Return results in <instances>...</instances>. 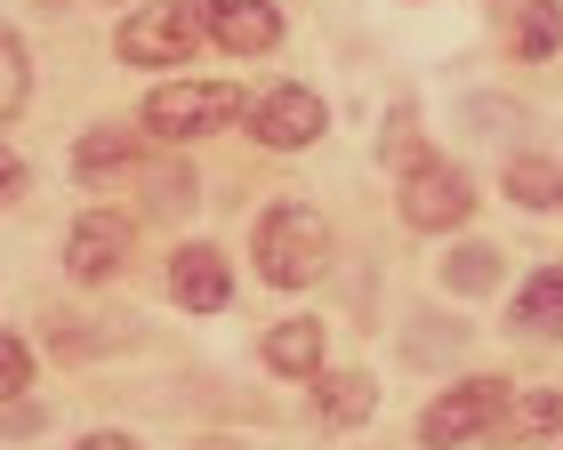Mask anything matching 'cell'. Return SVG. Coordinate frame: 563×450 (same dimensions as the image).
Wrapping results in <instances>:
<instances>
[{
    "mask_svg": "<svg viewBox=\"0 0 563 450\" xmlns=\"http://www.w3.org/2000/svg\"><path fill=\"white\" fill-rule=\"evenodd\" d=\"M258 273L274 290H306L330 273V225L306 210V202H282L258 217Z\"/></svg>",
    "mask_w": 563,
    "mask_h": 450,
    "instance_id": "cell-1",
    "label": "cell"
},
{
    "mask_svg": "<svg viewBox=\"0 0 563 450\" xmlns=\"http://www.w3.org/2000/svg\"><path fill=\"white\" fill-rule=\"evenodd\" d=\"M242 113H250V89H234V81H177V89L145 97V137L194 145V137H218L225 121H242Z\"/></svg>",
    "mask_w": 563,
    "mask_h": 450,
    "instance_id": "cell-2",
    "label": "cell"
},
{
    "mask_svg": "<svg viewBox=\"0 0 563 450\" xmlns=\"http://www.w3.org/2000/svg\"><path fill=\"white\" fill-rule=\"evenodd\" d=\"M201 33H210L201 9H186V0H145L137 16H121L113 57H121V65H177V57H194Z\"/></svg>",
    "mask_w": 563,
    "mask_h": 450,
    "instance_id": "cell-3",
    "label": "cell"
},
{
    "mask_svg": "<svg viewBox=\"0 0 563 450\" xmlns=\"http://www.w3.org/2000/svg\"><path fill=\"white\" fill-rule=\"evenodd\" d=\"M516 403L499 379H467V386H451V394H434V403L419 410V442L427 450H459V442H483L492 435V418Z\"/></svg>",
    "mask_w": 563,
    "mask_h": 450,
    "instance_id": "cell-4",
    "label": "cell"
},
{
    "mask_svg": "<svg viewBox=\"0 0 563 450\" xmlns=\"http://www.w3.org/2000/svg\"><path fill=\"white\" fill-rule=\"evenodd\" d=\"M242 121H250V137H258V145L290 154V145H314V137H322V97L306 89V81H274V89L250 97Z\"/></svg>",
    "mask_w": 563,
    "mask_h": 450,
    "instance_id": "cell-5",
    "label": "cell"
},
{
    "mask_svg": "<svg viewBox=\"0 0 563 450\" xmlns=\"http://www.w3.org/2000/svg\"><path fill=\"white\" fill-rule=\"evenodd\" d=\"M467 210H475V185H467L459 161H427V169L402 178V217L419 234H451V225H467Z\"/></svg>",
    "mask_w": 563,
    "mask_h": 450,
    "instance_id": "cell-6",
    "label": "cell"
},
{
    "mask_svg": "<svg viewBox=\"0 0 563 450\" xmlns=\"http://www.w3.org/2000/svg\"><path fill=\"white\" fill-rule=\"evenodd\" d=\"M130 249H137V225L113 217V210H97V217H81L65 234V273H73V282H113V273L130 266Z\"/></svg>",
    "mask_w": 563,
    "mask_h": 450,
    "instance_id": "cell-7",
    "label": "cell"
},
{
    "mask_svg": "<svg viewBox=\"0 0 563 450\" xmlns=\"http://www.w3.org/2000/svg\"><path fill=\"white\" fill-rule=\"evenodd\" d=\"M201 24H210L218 48H234V57H266L282 41V9L274 0H201Z\"/></svg>",
    "mask_w": 563,
    "mask_h": 450,
    "instance_id": "cell-8",
    "label": "cell"
},
{
    "mask_svg": "<svg viewBox=\"0 0 563 450\" xmlns=\"http://www.w3.org/2000/svg\"><path fill=\"white\" fill-rule=\"evenodd\" d=\"M169 297H177L186 314H218L225 297H234V273H225V258H218L210 241H186V249L169 258Z\"/></svg>",
    "mask_w": 563,
    "mask_h": 450,
    "instance_id": "cell-9",
    "label": "cell"
},
{
    "mask_svg": "<svg viewBox=\"0 0 563 450\" xmlns=\"http://www.w3.org/2000/svg\"><path fill=\"white\" fill-rule=\"evenodd\" d=\"M548 435H563V394L555 386H531V394H516V403L492 418V435H483V442L523 450V442H548Z\"/></svg>",
    "mask_w": 563,
    "mask_h": 450,
    "instance_id": "cell-10",
    "label": "cell"
},
{
    "mask_svg": "<svg viewBox=\"0 0 563 450\" xmlns=\"http://www.w3.org/2000/svg\"><path fill=\"white\" fill-rule=\"evenodd\" d=\"M507 330H516V338H563V266H540V273H531V282H523V297H516V306H507Z\"/></svg>",
    "mask_w": 563,
    "mask_h": 450,
    "instance_id": "cell-11",
    "label": "cell"
},
{
    "mask_svg": "<svg viewBox=\"0 0 563 450\" xmlns=\"http://www.w3.org/2000/svg\"><path fill=\"white\" fill-rule=\"evenodd\" d=\"M314 410H322V427H363V418L378 410L371 370H322L314 379Z\"/></svg>",
    "mask_w": 563,
    "mask_h": 450,
    "instance_id": "cell-12",
    "label": "cell"
},
{
    "mask_svg": "<svg viewBox=\"0 0 563 450\" xmlns=\"http://www.w3.org/2000/svg\"><path fill=\"white\" fill-rule=\"evenodd\" d=\"M258 355H266L274 379H322V330L314 322H274Z\"/></svg>",
    "mask_w": 563,
    "mask_h": 450,
    "instance_id": "cell-13",
    "label": "cell"
},
{
    "mask_svg": "<svg viewBox=\"0 0 563 450\" xmlns=\"http://www.w3.org/2000/svg\"><path fill=\"white\" fill-rule=\"evenodd\" d=\"M130 161H137V130H89L81 145H73V178H81V185L130 178Z\"/></svg>",
    "mask_w": 563,
    "mask_h": 450,
    "instance_id": "cell-14",
    "label": "cell"
},
{
    "mask_svg": "<svg viewBox=\"0 0 563 450\" xmlns=\"http://www.w3.org/2000/svg\"><path fill=\"white\" fill-rule=\"evenodd\" d=\"M499 185H507V202H523V210H563V161L555 154H516Z\"/></svg>",
    "mask_w": 563,
    "mask_h": 450,
    "instance_id": "cell-15",
    "label": "cell"
},
{
    "mask_svg": "<svg viewBox=\"0 0 563 450\" xmlns=\"http://www.w3.org/2000/svg\"><path fill=\"white\" fill-rule=\"evenodd\" d=\"M507 48H516V57H555L563 48V0H523L516 9V24H507Z\"/></svg>",
    "mask_w": 563,
    "mask_h": 450,
    "instance_id": "cell-16",
    "label": "cell"
},
{
    "mask_svg": "<svg viewBox=\"0 0 563 450\" xmlns=\"http://www.w3.org/2000/svg\"><path fill=\"white\" fill-rule=\"evenodd\" d=\"M443 282L459 290V297H483L499 282V249L492 241H467V249H451V266H443Z\"/></svg>",
    "mask_w": 563,
    "mask_h": 450,
    "instance_id": "cell-17",
    "label": "cell"
},
{
    "mask_svg": "<svg viewBox=\"0 0 563 450\" xmlns=\"http://www.w3.org/2000/svg\"><path fill=\"white\" fill-rule=\"evenodd\" d=\"M33 105V57H24V41L9 33L0 41V113H24Z\"/></svg>",
    "mask_w": 563,
    "mask_h": 450,
    "instance_id": "cell-18",
    "label": "cell"
},
{
    "mask_svg": "<svg viewBox=\"0 0 563 450\" xmlns=\"http://www.w3.org/2000/svg\"><path fill=\"white\" fill-rule=\"evenodd\" d=\"M24 386H33V346L0 338V394H24Z\"/></svg>",
    "mask_w": 563,
    "mask_h": 450,
    "instance_id": "cell-19",
    "label": "cell"
},
{
    "mask_svg": "<svg viewBox=\"0 0 563 450\" xmlns=\"http://www.w3.org/2000/svg\"><path fill=\"white\" fill-rule=\"evenodd\" d=\"M81 450H137V442H130V435H89Z\"/></svg>",
    "mask_w": 563,
    "mask_h": 450,
    "instance_id": "cell-20",
    "label": "cell"
},
{
    "mask_svg": "<svg viewBox=\"0 0 563 450\" xmlns=\"http://www.w3.org/2000/svg\"><path fill=\"white\" fill-rule=\"evenodd\" d=\"M201 450H234V442H201Z\"/></svg>",
    "mask_w": 563,
    "mask_h": 450,
    "instance_id": "cell-21",
    "label": "cell"
}]
</instances>
